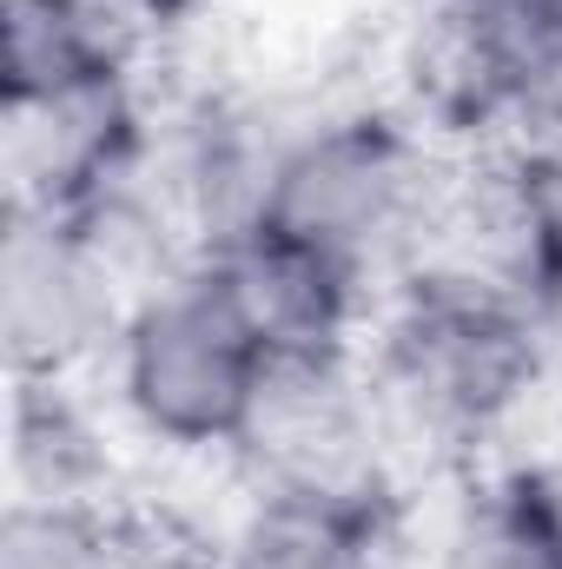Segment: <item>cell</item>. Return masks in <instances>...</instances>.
<instances>
[{"label":"cell","instance_id":"obj_12","mask_svg":"<svg viewBox=\"0 0 562 569\" xmlns=\"http://www.w3.org/2000/svg\"><path fill=\"white\" fill-rule=\"evenodd\" d=\"M0 569H113V550L73 497H20L0 523Z\"/></svg>","mask_w":562,"mask_h":569},{"label":"cell","instance_id":"obj_5","mask_svg":"<svg viewBox=\"0 0 562 569\" xmlns=\"http://www.w3.org/2000/svg\"><path fill=\"white\" fill-rule=\"evenodd\" d=\"M0 331L20 378H60L100 345H120L127 298L87 252L80 226L67 212H7L0 246Z\"/></svg>","mask_w":562,"mask_h":569},{"label":"cell","instance_id":"obj_16","mask_svg":"<svg viewBox=\"0 0 562 569\" xmlns=\"http://www.w3.org/2000/svg\"><path fill=\"white\" fill-rule=\"evenodd\" d=\"M152 569H185V563H152Z\"/></svg>","mask_w":562,"mask_h":569},{"label":"cell","instance_id":"obj_2","mask_svg":"<svg viewBox=\"0 0 562 569\" xmlns=\"http://www.w3.org/2000/svg\"><path fill=\"white\" fill-rule=\"evenodd\" d=\"M279 365L212 279L205 259H192L165 291H152L120 331V391L152 437L165 443H225L252 425L265 378Z\"/></svg>","mask_w":562,"mask_h":569},{"label":"cell","instance_id":"obj_9","mask_svg":"<svg viewBox=\"0 0 562 569\" xmlns=\"http://www.w3.org/2000/svg\"><path fill=\"white\" fill-rule=\"evenodd\" d=\"M0 33H7V47H0V93L7 100H47L60 87L127 73L113 0H7Z\"/></svg>","mask_w":562,"mask_h":569},{"label":"cell","instance_id":"obj_10","mask_svg":"<svg viewBox=\"0 0 562 569\" xmlns=\"http://www.w3.org/2000/svg\"><path fill=\"white\" fill-rule=\"evenodd\" d=\"M378 510H338L304 497H259L232 569H378Z\"/></svg>","mask_w":562,"mask_h":569},{"label":"cell","instance_id":"obj_15","mask_svg":"<svg viewBox=\"0 0 562 569\" xmlns=\"http://www.w3.org/2000/svg\"><path fill=\"white\" fill-rule=\"evenodd\" d=\"M436 7H443V13H463V7H476V0H436Z\"/></svg>","mask_w":562,"mask_h":569},{"label":"cell","instance_id":"obj_1","mask_svg":"<svg viewBox=\"0 0 562 569\" xmlns=\"http://www.w3.org/2000/svg\"><path fill=\"white\" fill-rule=\"evenodd\" d=\"M550 338L516 284L470 272H423L384 331L371 405L384 437L476 443L536 378Z\"/></svg>","mask_w":562,"mask_h":569},{"label":"cell","instance_id":"obj_4","mask_svg":"<svg viewBox=\"0 0 562 569\" xmlns=\"http://www.w3.org/2000/svg\"><path fill=\"white\" fill-rule=\"evenodd\" d=\"M259 497H304L384 517V418L371 391H351L344 365H284L239 437Z\"/></svg>","mask_w":562,"mask_h":569},{"label":"cell","instance_id":"obj_6","mask_svg":"<svg viewBox=\"0 0 562 569\" xmlns=\"http://www.w3.org/2000/svg\"><path fill=\"white\" fill-rule=\"evenodd\" d=\"M140 152V113L127 73L60 87L47 100H7V172L13 206L73 212L113 186H127Z\"/></svg>","mask_w":562,"mask_h":569},{"label":"cell","instance_id":"obj_13","mask_svg":"<svg viewBox=\"0 0 562 569\" xmlns=\"http://www.w3.org/2000/svg\"><path fill=\"white\" fill-rule=\"evenodd\" d=\"M536 325H543V338H550V351H562V239H550V252H543V266H536Z\"/></svg>","mask_w":562,"mask_h":569},{"label":"cell","instance_id":"obj_8","mask_svg":"<svg viewBox=\"0 0 562 569\" xmlns=\"http://www.w3.org/2000/svg\"><path fill=\"white\" fill-rule=\"evenodd\" d=\"M443 20H456L470 93L530 133L562 140V0H476Z\"/></svg>","mask_w":562,"mask_h":569},{"label":"cell","instance_id":"obj_7","mask_svg":"<svg viewBox=\"0 0 562 569\" xmlns=\"http://www.w3.org/2000/svg\"><path fill=\"white\" fill-rule=\"evenodd\" d=\"M205 266L279 371L284 365H344V331L358 305L351 272H338L331 259L291 239H272L265 226H239L232 239H219Z\"/></svg>","mask_w":562,"mask_h":569},{"label":"cell","instance_id":"obj_11","mask_svg":"<svg viewBox=\"0 0 562 569\" xmlns=\"http://www.w3.org/2000/svg\"><path fill=\"white\" fill-rule=\"evenodd\" d=\"M443 569H562V497L550 483L496 490L450 537Z\"/></svg>","mask_w":562,"mask_h":569},{"label":"cell","instance_id":"obj_3","mask_svg":"<svg viewBox=\"0 0 562 569\" xmlns=\"http://www.w3.org/2000/svg\"><path fill=\"white\" fill-rule=\"evenodd\" d=\"M252 226L291 239L338 272L364 284V272L418 239L423 226V166L418 146L391 120H331L291 146L265 152V186L252 206Z\"/></svg>","mask_w":562,"mask_h":569},{"label":"cell","instance_id":"obj_14","mask_svg":"<svg viewBox=\"0 0 562 569\" xmlns=\"http://www.w3.org/2000/svg\"><path fill=\"white\" fill-rule=\"evenodd\" d=\"M120 13H152V20H165V13H185V7H199V0H113Z\"/></svg>","mask_w":562,"mask_h":569}]
</instances>
